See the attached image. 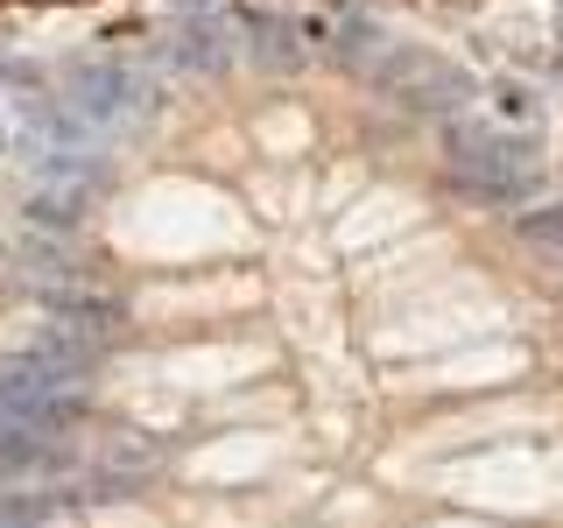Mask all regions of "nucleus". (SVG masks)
<instances>
[{
	"instance_id": "obj_13",
	"label": "nucleus",
	"mask_w": 563,
	"mask_h": 528,
	"mask_svg": "<svg viewBox=\"0 0 563 528\" xmlns=\"http://www.w3.org/2000/svg\"><path fill=\"white\" fill-rule=\"evenodd\" d=\"M556 22H563V8H556Z\"/></svg>"
},
{
	"instance_id": "obj_8",
	"label": "nucleus",
	"mask_w": 563,
	"mask_h": 528,
	"mask_svg": "<svg viewBox=\"0 0 563 528\" xmlns=\"http://www.w3.org/2000/svg\"><path fill=\"white\" fill-rule=\"evenodd\" d=\"M49 458L43 430H22V422H0V472H35Z\"/></svg>"
},
{
	"instance_id": "obj_11",
	"label": "nucleus",
	"mask_w": 563,
	"mask_h": 528,
	"mask_svg": "<svg viewBox=\"0 0 563 528\" xmlns=\"http://www.w3.org/2000/svg\"><path fill=\"white\" fill-rule=\"evenodd\" d=\"M169 8H205V0H169Z\"/></svg>"
},
{
	"instance_id": "obj_6",
	"label": "nucleus",
	"mask_w": 563,
	"mask_h": 528,
	"mask_svg": "<svg viewBox=\"0 0 563 528\" xmlns=\"http://www.w3.org/2000/svg\"><path fill=\"white\" fill-rule=\"evenodd\" d=\"M163 57L184 70V78H211V70H225V57H233V50H225L219 29H184L176 43H163Z\"/></svg>"
},
{
	"instance_id": "obj_4",
	"label": "nucleus",
	"mask_w": 563,
	"mask_h": 528,
	"mask_svg": "<svg viewBox=\"0 0 563 528\" xmlns=\"http://www.w3.org/2000/svg\"><path fill=\"white\" fill-rule=\"evenodd\" d=\"M99 184H106L99 163H57V169H43V184L29 190V219L49 226V233H70V226L92 219Z\"/></svg>"
},
{
	"instance_id": "obj_10",
	"label": "nucleus",
	"mask_w": 563,
	"mask_h": 528,
	"mask_svg": "<svg viewBox=\"0 0 563 528\" xmlns=\"http://www.w3.org/2000/svg\"><path fill=\"white\" fill-rule=\"evenodd\" d=\"M49 501L43 493H0V528H43Z\"/></svg>"
},
{
	"instance_id": "obj_7",
	"label": "nucleus",
	"mask_w": 563,
	"mask_h": 528,
	"mask_svg": "<svg viewBox=\"0 0 563 528\" xmlns=\"http://www.w3.org/2000/svg\"><path fill=\"white\" fill-rule=\"evenodd\" d=\"M515 233H521V246H536L542 261H556V268H563V205L521 211V219H515Z\"/></svg>"
},
{
	"instance_id": "obj_2",
	"label": "nucleus",
	"mask_w": 563,
	"mask_h": 528,
	"mask_svg": "<svg viewBox=\"0 0 563 528\" xmlns=\"http://www.w3.org/2000/svg\"><path fill=\"white\" fill-rule=\"evenodd\" d=\"M64 106L85 120V128L99 134H120V128H148L155 113H163V92H155L141 70L128 64H70L64 70Z\"/></svg>"
},
{
	"instance_id": "obj_9",
	"label": "nucleus",
	"mask_w": 563,
	"mask_h": 528,
	"mask_svg": "<svg viewBox=\"0 0 563 528\" xmlns=\"http://www.w3.org/2000/svg\"><path fill=\"white\" fill-rule=\"evenodd\" d=\"M163 465V451L148 444V437H120V444H106V472H155Z\"/></svg>"
},
{
	"instance_id": "obj_3",
	"label": "nucleus",
	"mask_w": 563,
	"mask_h": 528,
	"mask_svg": "<svg viewBox=\"0 0 563 528\" xmlns=\"http://www.w3.org/2000/svg\"><path fill=\"white\" fill-rule=\"evenodd\" d=\"M451 176L486 205H515L521 190H536V155H528V141L472 120V128L451 134Z\"/></svg>"
},
{
	"instance_id": "obj_1",
	"label": "nucleus",
	"mask_w": 563,
	"mask_h": 528,
	"mask_svg": "<svg viewBox=\"0 0 563 528\" xmlns=\"http://www.w3.org/2000/svg\"><path fill=\"white\" fill-rule=\"evenodd\" d=\"M366 78H374L401 113H465V106L479 99V78H472L465 64L437 57V50H409V43H395L387 57H374Z\"/></svg>"
},
{
	"instance_id": "obj_5",
	"label": "nucleus",
	"mask_w": 563,
	"mask_h": 528,
	"mask_svg": "<svg viewBox=\"0 0 563 528\" xmlns=\"http://www.w3.org/2000/svg\"><path fill=\"white\" fill-rule=\"evenodd\" d=\"M43 304H49V317H57L64 331H78V339H92V345H106L120 324H128V310L113 304V296H92V289H43Z\"/></svg>"
},
{
	"instance_id": "obj_12",
	"label": "nucleus",
	"mask_w": 563,
	"mask_h": 528,
	"mask_svg": "<svg viewBox=\"0 0 563 528\" xmlns=\"http://www.w3.org/2000/svg\"><path fill=\"white\" fill-rule=\"evenodd\" d=\"M0 155H8V134H0Z\"/></svg>"
}]
</instances>
